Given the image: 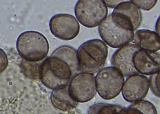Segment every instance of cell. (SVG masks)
Instances as JSON below:
<instances>
[{"mask_svg": "<svg viewBox=\"0 0 160 114\" xmlns=\"http://www.w3.org/2000/svg\"><path fill=\"white\" fill-rule=\"evenodd\" d=\"M133 4L136 5L139 9L149 11L156 6L158 1L152 0V1H137L132 0L130 1Z\"/></svg>", "mask_w": 160, "mask_h": 114, "instance_id": "d6986e66", "label": "cell"}, {"mask_svg": "<svg viewBox=\"0 0 160 114\" xmlns=\"http://www.w3.org/2000/svg\"><path fill=\"white\" fill-rule=\"evenodd\" d=\"M68 87L72 97L78 102H89L97 92L95 77L93 74L77 73L71 79Z\"/></svg>", "mask_w": 160, "mask_h": 114, "instance_id": "52a82bcc", "label": "cell"}, {"mask_svg": "<svg viewBox=\"0 0 160 114\" xmlns=\"http://www.w3.org/2000/svg\"><path fill=\"white\" fill-rule=\"evenodd\" d=\"M123 108L118 105L97 103L89 108L88 114H118Z\"/></svg>", "mask_w": 160, "mask_h": 114, "instance_id": "2e32d148", "label": "cell"}, {"mask_svg": "<svg viewBox=\"0 0 160 114\" xmlns=\"http://www.w3.org/2000/svg\"><path fill=\"white\" fill-rule=\"evenodd\" d=\"M44 60L33 62L23 59L20 64L21 69L23 74L28 78L32 79L40 78L41 67Z\"/></svg>", "mask_w": 160, "mask_h": 114, "instance_id": "9a60e30c", "label": "cell"}, {"mask_svg": "<svg viewBox=\"0 0 160 114\" xmlns=\"http://www.w3.org/2000/svg\"><path fill=\"white\" fill-rule=\"evenodd\" d=\"M77 20L84 27L98 26L108 16V8L103 1L81 0L74 9Z\"/></svg>", "mask_w": 160, "mask_h": 114, "instance_id": "8992f818", "label": "cell"}, {"mask_svg": "<svg viewBox=\"0 0 160 114\" xmlns=\"http://www.w3.org/2000/svg\"><path fill=\"white\" fill-rule=\"evenodd\" d=\"M98 30L103 42L115 48L129 43L134 35V31L130 24L112 13L101 23Z\"/></svg>", "mask_w": 160, "mask_h": 114, "instance_id": "7a4b0ae2", "label": "cell"}, {"mask_svg": "<svg viewBox=\"0 0 160 114\" xmlns=\"http://www.w3.org/2000/svg\"><path fill=\"white\" fill-rule=\"evenodd\" d=\"M77 51L79 70L93 74L104 67L108 57V47L100 39H92L82 44Z\"/></svg>", "mask_w": 160, "mask_h": 114, "instance_id": "3957f363", "label": "cell"}, {"mask_svg": "<svg viewBox=\"0 0 160 114\" xmlns=\"http://www.w3.org/2000/svg\"><path fill=\"white\" fill-rule=\"evenodd\" d=\"M125 1H103L106 6L111 8L115 9L118 5Z\"/></svg>", "mask_w": 160, "mask_h": 114, "instance_id": "7402d4cb", "label": "cell"}, {"mask_svg": "<svg viewBox=\"0 0 160 114\" xmlns=\"http://www.w3.org/2000/svg\"><path fill=\"white\" fill-rule=\"evenodd\" d=\"M133 63L139 74L151 76L158 73L160 70V53L140 50L134 55Z\"/></svg>", "mask_w": 160, "mask_h": 114, "instance_id": "8fae6325", "label": "cell"}, {"mask_svg": "<svg viewBox=\"0 0 160 114\" xmlns=\"http://www.w3.org/2000/svg\"><path fill=\"white\" fill-rule=\"evenodd\" d=\"M149 80V87L152 92L156 96L160 97V72L151 75Z\"/></svg>", "mask_w": 160, "mask_h": 114, "instance_id": "ac0fdd59", "label": "cell"}, {"mask_svg": "<svg viewBox=\"0 0 160 114\" xmlns=\"http://www.w3.org/2000/svg\"><path fill=\"white\" fill-rule=\"evenodd\" d=\"M79 70L77 51L70 46H62L45 59L41 67L40 79L46 87L53 90L68 86Z\"/></svg>", "mask_w": 160, "mask_h": 114, "instance_id": "6da1fadb", "label": "cell"}, {"mask_svg": "<svg viewBox=\"0 0 160 114\" xmlns=\"http://www.w3.org/2000/svg\"><path fill=\"white\" fill-rule=\"evenodd\" d=\"M95 80L97 92L101 97L106 100L112 99L119 95L125 81L122 73L112 66L100 70Z\"/></svg>", "mask_w": 160, "mask_h": 114, "instance_id": "5b68a950", "label": "cell"}, {"mask_svg": "<svg viewBox=\"0 0 160 114\" xmlns=\"http://www.w3.org/2000/svg\"><path fill=\"white\" fill-rule=\"evenodd\" d=\"M112 12L119 15L129 22L134 31L137 29L141 24L142 17L141 10L131 1L121 2Z\"/></svg>", "mask_w": 160, "mask_h": 114, "instance_id": "5bb4252c", "label": "cell"}, {"mask_svg": "<svg viewBox=\"0 0 160 114\" xmlns=\"http://www.w3.org/2000/svg\"><path fill=\"white\" fill-rule=\"evenodd\" d=\"M140 50L138 47L132 43L121 47L113 54L111 64L118 69L124 77L139 74L134 67L133 58L135 53Z\"/></svg>", "mask_w": 160, "mask_h": 114, "instance_id": "30bf717a", "label": "cell"}, {"mask_svg": "<svg viewBox=\"0 0 160 114\" xmlns=\"http://www.w3.org/2000/svg\"><path fill=\"white\" fill-rule=\"evenodd\" d=\"M17 48L20 56L30 61L38 62L47 56L49 45L47 38L42 33L35 31L22 33L18 38Z\"/></svg>", "mask_w": 160, "mask_h": 114, "instance_id": "277c9868", "label": "cell"}, {"mask_svg": "<svg viewBox=\"0 0 160 114\" xmlns=\"http://www.w3.org/2000/svg\"><path fill=\"white\" fill-rule=\"evenodd\" d=\"M8 63V59L6 53L0 48V73L6 69Z\"/></svg>", "mask_w": 160, "mask_h": 114, "instance_id": "ffe728a7", "label": "cell"}, {"mask_svg": "<svg viewBox=\"0 0 160 114\" xmlns=\"http://www.w3.org/2000/svg\"><path fill=\"white\" fill-rule=\"evenodd\" d=\"M129 106L137 109L143 114H158L156 107L148 101L142 100Z\"/></svg>", "mask_w": 160, "mask_h": 114, "instance_id": "e0dca14e", "label": "cell"}, {"mask_svg": "<svg viewBox=\"0 0 160 114\" xmlns=\"http://www.w3.org/2000/svg\"><path fill=\"white\" fill-rule=\"evenodd\" d=\"M156 32L160 36V16L156 22L155 26Z\"/></svg>", "mask_w": 160, "mask_h": 114, "instance_id": "603a6c76", "label": "cell"}, {"mask_svg": "<svg viewBox=\"0 0 160 114\" xmlns=\"http://www.w3.org/2000/svg\"><path fill=\"white\" fill-rule=\"evenodd\" d=\"M51 101L54 107L64 111L73 109L78 103L71 95L68 85L54 89L51 93Z\"/></svg>", "mask_w": 160, "mask_h": 114, "instance_id": "4fadbf2b", "label": "cell"}, {"mask_svg": "<svg viewBox=\"0 0 160 114\" xmlns=\"http://www.w3.org/2000/svg\"><path fill=\"white\" fill-rule=\"evenodd\" d=\"M140 50L157 52L160 49V36L156 32L141 29L134 33L131 41Z\"/></svg>", "mask_w": 160, "mask_h": 114, "instance_id": "7c38bea8", "label": "cell"}, {"mask_svg": "<svg viewBox=\"0 0 160 114\" xmlns=\"http://www.w3.org/2000/svg\"><path fill=\"white\" fill-rule=\"evenodd\" d=\"M49 27L52 34L64 41L73 39L78 35L80 29L76 18L73 15L66 14L54 15L50 20Z\"/></svg>", "mask_w": 160, "mask_h": 114, "instance_id": "ba28073f", "label": "cell"}, {"mask_svg": "<svg viewBox=\"0 0 160 114\" xmlns=\"http://www.w3.org/2000/svg\"><path fill=\"white\" fill-rule=\"evenodd\" d=\"M149 88L148 77L138 74L127 77L123 85V97L126 102L134 103L143 100Z\"/></svg>", "mask_w": 160, "mask_h": 114, "instance_id": "9c48e42d", "label": "cell"}, {"mask_svg": "<svg viewBox=\"0 0 160 114\" xmlns=\"http://www.w3.org/2000/svg\"><path fill=\"white\" fill-rule=\"evenodd\" d=\"M118 114H143L141 111L135 108L129 106L128 107H123Z\"/></svg>", "mask_w": 160, "mask_h": 114, "instance_id": "44dd1931", "label": "cell"}]
</instances>
